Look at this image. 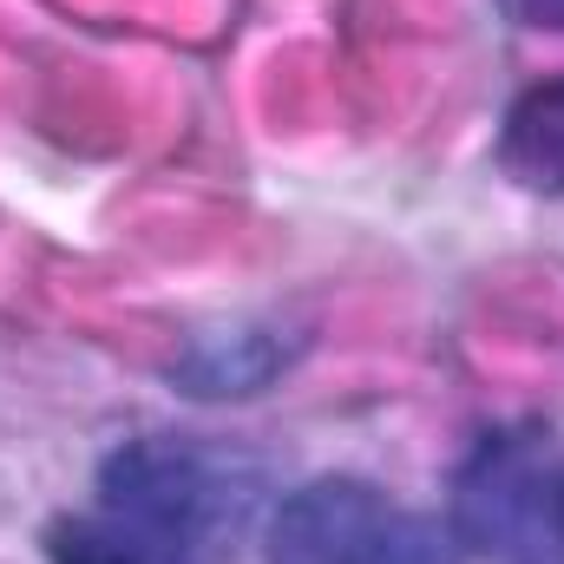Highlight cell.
Wrapping results in <instances>:
<instances>
[{"mask_svg":"<svg viewBox=\"0 0 564 564\" xmlns=\"http://www.w3.org/2000/svg\"><path fill=\"white\" fill-rule=\"evenodd\" d=\"M263 499L270 466L204 433H139L99 459V512L191 564L230 552L257 525Z\"/></svg>","mask_w":564,"mask_h":564,"instance_id":"1","label":"cell"},{"mask_svg":"<svg viewBox=\"0 0 564 564\" xmlns=\"http://www.w3.org/2000/svg\"><path fill=\"white\" fill-rule=\"evenodd\" d=\"M446 532L479 564H564V446L545 426H492L466 446Z\"/></svg>","mask_w":564,"mask_h":564,"instance_id":"2","label":"cell"},{"mask_svg":"<svg viewBox=\"0 0 564 564\" xmlns=\"http://www.w3.org/2000/svg\"><path fill=\"white\" fill-rule=\"evenodd\" d=\"M270 564H459L440 519L401 506L375 479L322 473L270 512Z\"/></svg>","mask_w":564,"mask_h":564,"instance_id":"3","label":"cell"},{"mask_svg":"<svg viewBox=\"0 0 564 564\" xmlns=\"http://www.w3.org/2000/svg\"><path fill=\"white\" fill-rule=\"evenodd\" d=\"M295 361V341L270 322H243V328H217L197 335L177 361H171V388L191 401H243L263 394L282 368Z\"/></svg>","mask_w":564,"mask_h":564,"instance_id":"4","label":"cell"},{"mask_svg":"<svg viewBox=\"0 0 564 564\" xmlns=\"http://www.w3.org/2000/svg\"><path fill=\"white\" fill-rule=\"evenodd\" d=\"M499 171L519 191L564 197V79H545L512 99L499 126Z\"/></svg>","mask_w":564,"mask_h":564,"instance_id":"5","label":"cell"},{"mask_svg":"<svg viewBox=\"0 0 564 564\" xmlns=\"http://www.w3.org/2000/svg\"><path fill=\"white\" fill-rule=\"evenodd\" d=\"M40 552H46V564H191V558H177V552H164L158 539L106 519V512H79V519L66 512V519H53L40 532Z\"/></svg>","mask_w":564,"mask_h":564,"instance_id":"6","label":"cell"},{"mask_svg":"<svg viewBox=\"0 0 564 564\" xmlns=\"http://www.w3.org/2000/svg\"><path fill=\"white\" fill-rule=\"evenodd\" d=\"M492 7L525 33H564V0H492Z\"/></svg>","mask_w":564,"mask_h":564,"instance_id":"7","label":"cell"}]
</instances>
